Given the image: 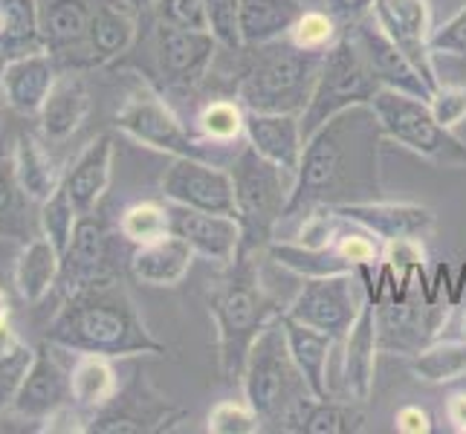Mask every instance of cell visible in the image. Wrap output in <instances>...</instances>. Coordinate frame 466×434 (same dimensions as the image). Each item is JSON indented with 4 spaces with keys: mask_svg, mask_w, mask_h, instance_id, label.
<instances>
[{
    "mask_svg": "<svg viewBox=\"0 0 466 434\" xmlns=\"http://www.w3.org/2000/svg\"><path fill=\"white\" fill-rule=\"evenodd\" d=\"M151 50L159 76V82H154V87L166 96L168 90L195 93L200 85H206V78L212 76L218 64L220 44L215 41L212 32L183 29V26L154 21Z\"/></svg>",
    "mask_w": 466,
    "mask_h": 434,
    "instance_id": "11",
    "label": "cell"
},
{
    "mask_svg": "<svg viewBox=\"0 0 466 434\" xmlns=\"http://www.w3.org/2000/svg\"><path fill=\"white\" fill-rule=\"evenodd\" d=\"M208 32L215 35L223 53H240L244 41H240V24H238V6L240 0H203Z\"/></svg>",
    "mask_w": 466,
    "mask_h": 434,
    "instance_id": "43",
    "label": "cell"
},
{
    "mask_svg": "<svg viewBox=\"0 0 466 434\" xmlns=\"http://www.w3.org/2000/svg\"><path fill=\"white\" fill-rule=\"evenodd\" d=\"M171 212V232L183 237L198 258H206L208 264L229 267L240 255V223L235 215H215L200 212V208L174 206Z\"/></svg>",
    "mask_w": 466,
    "mask_h": 434,
    "instance_id": "20",
    "label": "cell"
},
{
    "mask_svg": "<svg viewBox=\"0 0 466 434\" xmlns=\"http://www.w3.org/2000/svg\"><path fill=\"white\" fill-rule=\"evenodd\" d=\"M46 342L67 353H96L107 359L163 357L166 345L142 321L122 278L105 276L64 298L50 321Z\"/></svg>",
    "mask_w": 466,
    "mask_h": 434,
    "instance_id": "2",
    "label": "cell"
},
{
    "mask_svg": "<svg viewBox=\"0 0 466 434\" xmlns=\"http://www.w3.org/2000/svg\"><path fill=\"white\" fill-rule=\"evenodd\" d=\"M96 0H38V24L44 50L64 70L93 67L90 18Z\"/></svg>",
    "mask_w": 466,
    "mask_h": 434,
    "instance_id": "15",
    "label": "cell"
},
{
    "mask_svg": "<svg viewBox=\"0 0 466 434\" xmlns=\"http://www.w3.org/2000/svg\"><path fill=\"white\" fill-rule=\"evenodd\" d=\"M261 258L267 255H238L229 267H220V276L206 287V308L215 321V348L223 382H240L249 348L287 308L264 284Z\"/></svg>",
    "mask_w": 466,
    "mask_h": 434,
    "instance_id": "3",
    "label": "cell"
},
{
    "mask_svg": "<svg viewBox=\"0 0 466 434\" xmlns=\"http://www.w3.org/2000/svg\"><path fill=\"white\" fill-rule=\"evenodd\" d=\"M414 379L429 385H449L466 377V339H441L409 359Z\"/></svg>",
    "mask_w": 466,
    "mask_h": 434,
    "instance_id": "36",
    "label": "cell"
},
{
    "mask_svg": "<svg viewBox=\"0 0 466 434\" xmlns=\"http://www.w3.org/2000/svg\"><path fill=\"white\" fill-rule=\"evenodd\" d=\"M449 310H452L449 301L426 298L420 281L414 276V284L409 287L406 296L382 298L374 304L380 353L411 359L414 353L426 350L431 342L441 339V330L449 321Z\"/></svg>",
    "mask_w": 466,
    "mask_h": 434,
    "instance_id": "10",
    "label": "cell"
},
{
    "mask_svg": "<svg viewBox=\"0 0 466 434\" xmlns=\"http://www.w3.org/2000/svg\"><path fill=\"white\" fill-rule=\"evenodd\" d=\"M4 29H6V15H4V4H0V41H4Z\"/></svg>",
    "mask_w": 466,
    "mask_h": 434,
    "instance_id": "54",
    "label": "cell"
},
{
    "mask_svg": "<svg viewBox=\"0 0 466 434\" xmlns=\"http://www.w3.org/2000/svg\"><path fill=\"white\" fill-rule=\"evenodd\" d=\"M61 67L46 50L24 53L0 64V99L21 116H38Z\"/></svg>",
    "mask_w": 466,
    "mask_h": 434,
    "instance_id": "21",
    "label": "cell"
},
{
    "mask_svg": "<svg viewBox=\"0 0 466 434\" xmlns=\"http://www.w3.org/2000/svg\"><path fill=\"white\" fill-rule=\"evenodd\" d=\"M431 50L435 56H446L466 64V6H461L446 24L431 32Z\"/></svg>",
    "mask_w": 466,
    "mask_h": 434,
    "instance_id": "47",
    "label": "cell"
},
{
    "mask_svg": "<svg viewBox=\"0 0 466 434\" xmlns=\"http://www.w3.org/2000/svg\"><path fill=\"white\" fill-rule=\"evenodd\" d=\"M446 417H449V423H452L455 431L466 434V394L449 397V403H446Z\"/></svg>",
    "mask_w": 466,
    "mask_h": 434,
    "instance_id": "50",
    "label": "cell"
},
{
    "mask_svg": "<svg viewBox=\"0 0 466 434\" xmlns=\"http://www.w3.org/2000/svg\"><path fill=\"white\" fill-rule=\"evenodd\" d=\"M382 131L371 105L348 107L304 142L293 197L284 220H299L321 206L380 200Z\"/></svg>",
    "mask_w": 466,
    "mask_h": 434,
    "instance_id": "1",
    "label": "cell"
},
{
    "mask_svg": "<svg viewBox=\"0 0 466 434\" xmlns=\"http://www.w3.org/2000/svg\"><path fill=\"white\" fill-rule=\"evenodd\" d=\"M267 261L276 267L293 272L301 281L304 278H325V276H339V272H353V264L345 255L330 247H304L299 240H281L276 237L267 247Z\"/></svg>",
    "mask_w": 466,
    "mask_h": 434,
    "instance_id": "34",
    "label": "cell"
},
{
    "mask_svg": "<svg viewBox=\"0 0 466 434\" xmlns=\"http://www.w3.org/2000/svg\"><path fill=\"white\" fill-rule=\"evenodd\" d=\"M148 12H151L154 21H163V24H171V26H183V29L208 32L203 0H151Z\"/></svg>",
    "mask_w": 466,
    "mask_h": 434,
    "instance_id": "45",
    "label": "cell"
},
{
    "mask_svg": "<svg viewBox=\"0 0 466 434\" xmlns=\"http://www.w3.org/2000/svg\"><path fill=\"white\" fill-rule=\"evenodd\" d=\"M32 359H35V350L21 339V333L12 325L0 328V409L12 406L15 391L29 371Z\"/></svg>",
    "mask_w": 466,
    "mask_h": 434,
    "instance_id": "40",
    "label": "cell"
},
{
    "mask_svg": "<svg viewBox=\"0 0 466 434\" xmlns=\"http://www.w3.org/2000/svg\"><path fill=\"white\" fill-rule=\"evenodd\" d=\"M70 391H73V406L82 411L87 420H93V417L105 411L119 394V377H116L114 359L96 357V353H78L70 368Z\"/></svg>",
    "mask_w": 466,
    "mask_h": 434,
    "instance_id": "31",
    "label": "cell"
},
{
    "mask_svg": "<svg viewBox=\"0 0 466 434\" xmlns=\"http://www.w3.org/2000/svg\"><path fill=\"white\" fill-rule=\"evenodd\" d=\"M247 145L264 159L287 171H299L304 154V131L299 114H261L247 110Z\"/></svg>",
    "mask_w": 466,
    "mask_h": 434,
    "instance_id": "27",
    "label": "cell"
},
{
    "mask_svg": "<svg viewBox=\"0 0 466 434\" xmlns=\"http://www.w3.org/2000/svg\"><path fill=\"white\" fill-rule=\"evenodd\" d=\"M371 107L385 139L397 142L400 148L417 154L435 168L466 171V142L435 119L426 99L382 87Z\"/></svg>",
    "mask_w": 466,
    "mask_h": 434,
    "instance_id": "7",
    "label": "cell"
},
{
    "mask_svg": "<svg viewBox=\"0 0 466 434\" xmlns=\"http://www.w3.org/2000/svg\"><path fill=\"white\" fill-rule=\"evenodd\" d=\"M9 316H12V308H9V296L0 289V328L9 325Z\"/></svg>",
    "mask_w": 466,
    "mask_h": 434,
    "instance_id": "51",
    "label": "cell"
},
{
    "mask_svg": "<svg viewBox=\"0 0 466 434\" xmlns=\"http://www.w3.org/2000/svg\"><path fill=\"white\" fill-rule=\"evenodd\" d=\"M127 4H134L139 12H148L151 9V0H127Z\"/></svg>",
    "mask_w": 466,
    "mask_h": 434,
    "instance_id": "53",
    "label": "cell"
},
{
    "mask_svg": "<svg viewBox=\"0 0 466 434\" xmlns=\"http://www.w3.org/2000/svg\"><path fill=\"white\" fill-rule=\"evenodd\" d=\"M171 235V212L168 203H157V200H139L131 203L119 215V237L131 247L151 244Z\"/></svg>",
    "mask_w": 466,
    "mask_h": 434,
    "instance_id": "38",
    "label": "cell"
},
{
    "mask_svg": "<svg viewBox=\"0 0 466 434\" xmlns=\"http://www.w3.org/2000/svg\"><path fill=\"white\" fill-rule=\"evenodd\" d=\"M139 9L127 0H96L90 18V58L93 67H107L137 46Z\"/></svg>",
    "mask_w": 466,
    "mask_h": 434,
    "instance_id": "25",
    "label": "cell"
},
{
    "mask_svg": "<svg viewBox=\"0 0 466 434\" xmlns=\"http://www.w3.org/2000/svg\"><path fill=\"white\" fill-rule=\"evenodd\" d=\"M56 348L46 342V348L35 350L29 371L24 374L18 391L12 399V414L29 423H46L56 411L73 403L70 391V368H64L56 359Z\"/></svg>",
    "mask_w": 466,
    "mask_h": 434,
    "instance_id": "17",
    "label": "cell"
},
{
    "mask_svg": "<svg viewBox=\"0 0 466 434\" xmlns=\"http://www.w3.org/2000/svg\"><path fill=\"white\" fill-rule=\"evenodd\" d=\"M76 223H78V208L73 206L67 188L61 183L53 195L38 206V229L58 252H64L73 237Z\"/></svg>",
    "mask_w": 466,
    "mask_h": 434,
    "instance_id": "41",
    "label": "cell"
},
{
    "mask_svg": "<svg viewBox=\"0 0 466 434\" xmlns=\"http://www.w3.org/2000/svg\"><path fill=\"white\" fill-rule=\"evenodd\" d=\"M0 235H18V229H15V217L0 215Z\"/></svg>",
    "mask_w": 466,
    "mask_h": 434,
    "instance_id": "52",
    "label": "cell"
},
{
    "mask_svg": "<svg viewBox=\"0 0 466 434\" xmlns=\"http://www.w3.org/2000/svg\"><path fill=\"white\" fill-rule=\"evenodd\" d=\"M12 168L24 197L41 206L53 191L64 183V171L56 166V159L46 151V142L35 134H21L12 151Z\"/></svg>",
    "mask_w": 466,
    "mask_h": 434,
    "instance_id": "32",
    "label": "cell"
},
{
    "mask_svg": "<svg viewBox=\"0 0 466 434\" xmlns=\"http://www.w3.org/2000/svg\"><path fill=\"white\" fill-rule=\"evenodd\" d=\"M429 107L443 127L455 131L461 122H466V85H443L441 82L435 87V93H431Z\"/></svg>",
    "mask_w": 466,
    "mask_h": 434,
    "instance_id": "46",
    "label": "cell"
},
{
    "mask_svg": "<svg viewBox=\"0 0 466 434\" xmlns=\"http://www.w3.org/2000/svg\"><path fill=\"white\" fill-rule=\"evenodd\" d=\"M325 53L301 50L290 38L244 46L235 53L232 96L247 110L261 114H304Z\"/></svg>",
    "mask_w": 466,
    "mask_h": 434,
    "instance_id": "4",
    "label": "cell"
},
{
    "mask_svg": "<svg viewBox=\"0 0 466 434\" xmlns=\"http://www.w3.org/2000/svg\"><path fill=\"white\" fill-rule=\"evenodd\" d=\"M394 429L400 434H429L431 429V417L426 409L420 406H403L397 414H394Z\"/></svg>",
    "mask_w": 466,
    "mask_h": 434,
    "instance_id": "49",
    "label": "cell"
},
{
    "mask_svg": "<svg viewBox=\"0 0 466 434\" xmlns=\"http://www.w3.org/2000/svg\"><path fill=\"white\" fill-rule=\"evenodd\" d=\"M177 420H183V411L168 406L163 397L154 394H139V389L125 397L122 389L114 397L105 411H99L90 420V434H148V431H163L171 429Z\"/></svg>",
    "mask_w": 466,
    "mask_h": 434,
    "instance_id": "22",
    "label": "cell"
},
{
    "mask_svg": "<svg viewBox=\"0 0 466 434\" xmlns=\"http://www.w3.org/2000/svg\"><path fill=\"white\" fill-rule=\"evenodd\" d=\"M240 385H244V399L258 414L264 431L299 434L301 414L316 394L293 362L281 316L269 321L249 348Z\"/></svg>",
    "mask_w": 466,
    "mask_h": 434,
    "instance_id": "5",
    "label": "cell"
},
{
    "mask_svg": "<svg viewBox=\"0 0 466 434\" xmlns=\"http://www.w3.org/2000/svg\"><path fill=\"white\" fill-rule=\"evenodd\" d=\"M107 258H110V235H107L105 220L99 217V212L78 215L70 244L61 252L58 287L64 298L96 284L105 276H114L107 267Z\"/></svg>",
    "mask_w": 466,
    "mask_h": 434,
    "instance_id": "18",
    "label": "cell"
},
{
    "mask_svg": "<svg viewBox=\"0 0 466 434\" xmlns=\"http://www.w3.org/2000/svg\"><path fill=\"white\" fill-rule=\"evenodd\" d=\"M374 4H377V0H319V6L328 9L342 26L365 18V15H371Z\"/></svg>",
    "mask_w": 466,
    "mask_h": 434,
    "instance_id": "48",
    "label": "cell"
},
{
    "mask_svg": "<svg viewBox=\"0 0 466 434\" xmlns=\"http://www.w3.org/2000/svg\"><path fill=\"white\" fill-rule=\"evenodd\" d=\"M4 107L6 105H4V99H0V127H4Z\"/></svg>",
    "mask_w": 466,
    "mask_h": 434,
    "instance_id": "56",
    "label": "cell"
},
{
    "mask_svg": "<svg viewBox=\"0 0 466 434\" xmlns=\"http://www.w3.org/2000/svg\"><path fill=\"white\" fill-rule=\"evenodd\" d=\"M61 281V252L44 235L29 237L18 261H15V289L18 296L35 308L50 298V293Z\"/></svg>",
    "mask_w": 466,
    "mask_h": 434,
    "instance_id": "30",
    "label": "cell"
},
{
    "mask_svg": "<svg viewBox=\"0 0 466 434\" xmlns=\"http://www.w3.org/2000/svg\"><path fill=\"white\" fill-rule=\"evenodd\" d=\"M308 6V0H240V41L244 46H261L287 38Z\"/></svg>",
    "mask_w": 466,
    "mask_h": 434,
    "instance_id": "29",
    "label": "cell"
},
{
    "mask_svg": "<svg viewBox=\"0 0 466 434\" xmlns=\"http://www.w3.org/2000/svg\"><path fill=\"white\" fill-rule=\"evenodd\" d=\"M333 212L368 229L382 244H391V240H420L423 244L438 229L435 212L420 203H391L380 197L365 203L333 206Z\"/></svg>",
    "mask_w": 466,
    "mask_h": 434,
    "instance_id": "16",
    "label": "cell"
},
{
    "mask_svg": "<svg viewBox=\"0 0 466 434\" xmlns=\"http://www.w3.org/2000/svg\"><path fill=\"white\" fill-rule=\"evenodd\" d=\"M377 357H380V342H377V318H374V304L365 301L353 328L348 330L342 342V385L345 394L357 403H365L374 391L377 379Z\"/></svg>",
    "mask_w": 466,
    "mask_h": 434,
    "instance_id": "26",
    "label": "cell"
},
{
    "mask_svg": "<svg viewBox=\"0 0 466 434\" xmlns=\"http://www.w3.org/2000/svg\"><path fill=\"white\" fill-rule=\"evenodd\" d=\"M365 287L357 272H339L325 278H304L299 293L287 301L284 316H290L301 325L328 333L336 345L345 342L360 310L365 308Z\"/></svg>",
    "mask_w": 466,
    "mask_h": 434,
    "instance_id": "12",
    "label": "cell"
},
{
    "mask_svg": "<svg viewBox=\"0 0 466 434\" xmlns=\"http://www.w3.org/2000/svg\"><path fill=\"white\" fill-rule=\"evenodd\" d=\"M195 258L198 255L191 252L186 240L171 232L151 244L134 247L131 258H127V272L148 287H177L188 276Z\"/></svg>",
    "mask_w": 466,
    "mask_h": 434,
    "instance_id": "28",
    "label": "cell"
},
{
    "mask_svg": "<svg viewBox=\"0 0 466 434\" xmlns=\"http://www.w3.org/2000/svg\"><path fill=\"white\" fill-rule=\"evenodd\" d=\"M116 131L131 136L134 142L146 145L151 151L174 156H195L208 159V163L227 166L232 163V151H220L215 145H208L198 131H188L183 119L174 114V107L166 102V96L159 93L151 82H142L114 116Z\"/></svg>",
    "mask_w": 466,
    "mask_h": 434,
    "instance_id": "8",
    "label": "cell"
},
{
    "mask_svg": "<svg viewBox=\"0 0 466 434\" xmlns=\"http://www.w3.org/2000/svg\"><path fill=\"white\" fill-rule=\"evenodd\" d=\"M342 24L333 18L328 9L321 6H308L304 15L296 21L293 32L287 38L299 44L301 50H313V53H328V46L336 44V38L342 35Z\"/></svg>",
    "mask_w": 466,
    "mask_h": 434,
    "instance_id": "42",
    "label": "cell"
},
{
    "mask_svg": "<svg viewBox=\"0 0 466 434\" xmlns=\"http://www.w3.org/2000/svg\"><path fill=\"white\" fill-rule=\"evenodd\" d=\"M281 325L287 333V345H290L293 353V362L299 365L301 377L308 379L310 391L319 399H328L330 397V385H328V365H330V353L336 348V342L330 339L328 333L313 330L301 321L290 318L281 313Z\"/></svg>",
    "mask_w": 466,
    "mask_h": 434,
    "instance_id": "33",
    "label": "cell"
},
{
    "mask_svg": "<svg viewBox=\"0 0 466 434\" xmlns=\"http://www.w3.org/2000/svg\"><path fill=\"white\" fill-rule=\"evenodd\" d=\"M371 15L380 29L397 44V50L414 64V70L423 76V82L435 93V87L441 85V76L435 64V50H431L435 24H431L429 0H377Z\"/></svg>",
    "mask_w": 466,
    "mask_h": 434,
    "instance_id": "14",
    "label": "cell"
},
{
    "mask_svg": "<svg viewBox=\"0 0 466 434\" xmlns=\"http://www.w3.org/2000/svg\"><path fill=\"white\" fill-rule=\"evenodd\" d=\"M110 177H114V136L99 134L78 151L70 168H64V188H67L78 215L99 208L110 188Z\"/></svg>",
    "mask_w": 466,
    "mask_h": 434,
    "instance_id": "23",
    "label": "cell"
},
{
    "mask_svg": "<svg viewBox=\"0 0 466 434\" xmlns=\"http://www.w3.org/2000/svg\"><path fill=\"white\" fill-rule=\"evenodd\" d=\"M458 339H466V313L461 318V333H458Z\"/></svg>",
    "mask_w": 466,
    "mask_h": 434,
    "instance_id": "55",
    "label": "cell"
},
{
    "mask_svg": "<svg viewBox=\"0 0 466 434\" xmlns=\"http://www.w3.org/2000/svg\"><path fill=\"white\" fill-rule=\"evenodd\" d=\"M365 417L345 403H336L333 397L319 399L313 397L301 414L299 434H357L362 431Z\"/></svg>",
    "mask_w": 466,
    "mask_h": 434,
    "instance_id": "39",
    "label": "cell"
},
{
    "mask_svg": "<svg viewBox=\"0 0 466 434\" xmlns=\"http://www.w3.org/2000/svg\"><path fill=\"white\" fill-rule=\"evenodd\" d=\"M345 29L353 35V41L360 44V50L368 61V67H371L374 78L380 82V87L403 90L426 102L431 99V87L423 82V76L414 70V64L397 50V44L380 29L374 15H365V18L348 24Z\"/></svg>",
    "mask_w": 466,
    "mask_h": 434,
    "instance_id": "19",
    "label": "cell"
},
{
    "mask_svg": "<svg viewBox=\"0 0 466 434\" xmlns=\"http://www.w3.org/2000/svg\"><path fill=\"white\" fill-rule=\"evenodd\" d=\"M90 90L82 78V70H64L58 73L56 85L46 96V102L38 110V127L46 145L67 142L78 127L90 116Z\"/></svg>",
    "mask_w": 466,
    "mask_h": 434,
    "instance_id": "24",
    "label": "cell"
},
{
    "mask_svg": "<svg viewBox=\"0 0 466 434\" xmlns=\"http://www.w3.org/2000/svg\"><path fill=\"white\" fill-rule=\"evenodd\" d=\"M6 15L4 41H0V64L6 58L44 50L41 24H38V0H0Z\"/></svg>",
    "mask_w": 466,
    "mask_h": 434,
    "instance_id": "37",
    "label": "cell"
},
{
    "mask_svg": "<svg viewBox=\"0 0 466 434\" xmlns=\"http://www.w3.org/2000/svg\"><path fill=\"white\" fill-rule=\"evenodd\" d=\"M380 90L382 87L374 78L371 67H368L360 44L353 41L348 29H342V35L336 38L333 46H328L325 58H321V70L316 78L313 96L301 114L304 142H308L310 134H316L328 119L342 114V110L357 107V105H371Z\"/></svg>",
    "mask_w": 466,
    "mask_h": 434,
    "instance_id": "9",
    "label": "cell"
},
{
    "mask_svg": "<svg viewBox=\"0 0 466 434\" xmlns=\"http://www.w3.org/2000/svg\"><path fill=\"white\" fill-rule=\"evenodd\" d=\"M206 431L208 434H258L264 431L258 414L249 409V403H232L223 399L206 417Z\"/></svg>",
    "mask_w": 466,
    "mask_h": 434,
    "instance_id": "44",
    "label": "cell"
},
{
    "mask_svg": "<svg viewBox=\"0 0 466 434\" xmlns=\"http://www.w3.org/2000/svg\"><path fill=\"white\" fill-rule=\"evenodd\" d=\"M229 174L235 186V217L240 223V255H267L290 206L296 174L269 163L247 142L232 156Z\"/></svg>",
    "mask_w": 466,
    "mask_h": 434,
    "instance_id": "6",
    "label": "cell"
},
{
    "mask_svg": "<svg viewBox=\"0 0 466 434\" xmlns=\"http://www.w3.org/2000/svg\"><path fill=\"white\" fill-rule=\"evenodd\" d=\"M195 131L220 151H240L247 142V107L235 96L208 99L195 116Z\"/></svg>",
    "mask_w": 466,
    "mask_h": 434,
    "instance_id": "35",
    "label": "cell"
},
{
    "mask_svg": "<svg viewBox=\"0 0 466 434\" xmlns=\"http://www.w3.org/2000/svg\"><path fill=\"white\" fill-rule=\"evenodd\" d=\"M163 200L215 215H235V186L227 166L195 156H174L159 180Z\"/></svg>",
    "mask_w": 466,
    "mask_h": 434,
    "instance_id": "13",
    "label": "cell"
}]
</instances>
